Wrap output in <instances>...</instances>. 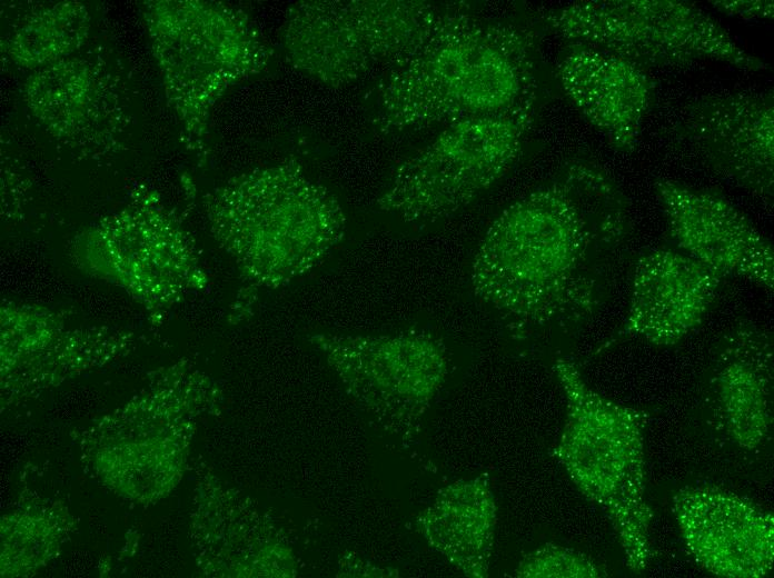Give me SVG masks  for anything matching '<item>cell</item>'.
Segmentation results:
<instances>
[{
  "instance_id": "cell-1",
  "label": "cell",
  "mask_w": 774,
  "mask_h": 578,
  "mask_svg": "<svg viewBox=\"0 0 774 578\" xmlns=\"http://www.w3.org/2000/svg\"><path fill=\"white\" fill-rule=\"evenodd\" d=\"M631 235L617 182L573 161L492 222L472 261L473 291L519 341L568 336L606 303Z\"/></svg>"
},
{
  "instance_id": "cell-2",
  "label": "cell",
  "mask_w": 774,
  "mask_h": 578,
  "mask_svg": "<svg viewBox=\"0 0 774 578\" xmlns=\"http://www.w3.org/2000/svg\"><path fill=\"white\" fill-rule=\"evenodd\" d=\"M534 34L520 27L444 11L425 42L380 84L381 132L494 114L536 97Z\"/></svg>"
},
{
  "instance_id": "cell-3",
  "label": "cell",
  "mask_w": 774,
  "mask_h": 578,
  "mask_svg": "<svg viewBox=\"0 0 774 578\" xmlns=\"http://www.w3.org/2000/svg\"><path fill=\"white\" fill-rule=\"evenodd\" d=\"M204 207L215 239L254 288L276 289L308 273L346 230L337 198L292 159L229 179Z\"/></svg>"
},
{
  "instance_id": "cell-4",
  "label": "cell",
  "mask_w": 774,
  "mask_h": 578,
  "mask_svg": "<svg viewBox=\"0 0 774 578\" xmlns=\"http://www.w3.org/2000/svg\"><path fill=\"white\" fill-rule=\"evenodd\" d=\"M553 370L566 400L555 456L582 495L609 519L625 565L642 572L653 558V514L645 497L648 412L598 393L566 358H556Z\"/></svg>"
},
{
  "instance_id": "cell-5",
  "label": "cell",
  "mask_w": 774,
  "mask_h": 578,
  "mask_svg": "<svg viewBox=\"0 0 774 578\" xmlns=\"http://www.w3.org/2000/svg\"><path fill=\"white\" fill-rule=\"evenodd\" d=\"M181 140L207 158L212 107L234 84L266 69L272 51L242 10L219 1H146L142 10Z\"/></svg>"
},
{
  "instance_id": "cell-6",
  "label": "cell",
  "mask_w": 774,
  "mask_h": 578,
  "mask_svg": "<svg viewBox=\"0 0 774 578\" xmlns=\"http://www.w3.org/2000/svg\"><path fill=\"white\" fill-rule=\"evenodd\" d=\"M444 11L420 0H301L288 8L280 39L294 68L339 87L409 57Z\"/></svg>"
},
{
  "instance_id": "cell-7",
  "label": "cell",
  "mask_w": 774,
  "mask_h": 578,
  "mask_svg": "<svg viewBox=\"0 0 774 578\" xmlns=\"http://www.w3.org/2000/svg\"><path fill=\"white\" fill-rule=\"evenodd\" d=\"M536 97L514 108L447 124L399 165L377 199L405 222H433L466 207L516 163L534 119Z\"/></svg>"
},
{
  "instance_id": "cell-8",
  "label": "cell",
  "mask_w": 774,
  "mask_h": 578,
  "mask_svg": "<svg viewBox=\"0 0 774 578\" xmlns=\"http://www.w3.org/2000/svg\"><path fill=\"white\" fill-rule=\"evenodd\" d=\"M546 26L570 43L618 56L646 70L720 61L747 71L768 64L748 53L717 20L676 0L578 1L549 10Z\"/></svg>"
},
{
  "instance_id": "cell-9",
  "label": "cell",
  "mask_w": 774,
  "mask_h": 578,
  "mask_svg": "<svg viewBox=\"0 0 774 578\" xmlns=\"http://www.w3.org/2000/svg\"><path fill=\"white\" fill-rule=\"evenodd\" d=\"M347 393L385 429L413 436L448 373L445 345L415 330L393 335H316Z\"/></svg>"
},
{
  "instance_id": "cell-10",
  "label": "cell",
  "mask_w": 774,
  "mask_h": 578,
  "mask_svg": "<svg viewBox=\"0 0 774 578\" xmlns=\"http://www.w3.org/2000/svg\"><path fill=\"white\" fill-rule=\"evenodd\" d=\"M774 340L763 326L741 319L713 345L702 376L699 406L725 448L757 457L772 441Z\"/></svg>"
},
{
  "instance_id": "cell-11",
  "label": "cell",
  "mask_w": 774,
  "mask_h": 578,
  "mask_svg": "<svg viewBox=\"0 0 774 578\" xmlns=\"http://www.w3.org/2000/svg\"><path fill=\"white\" fill-rule=\"evenodd\" d=\"M672 132L717 176L773 201L772 90L695 98L683 107Z\"/></svg>"
},
{
  "instance_id": "cell-12",
  "label": "cell",
  "mask_w": 774,
  "mask_h": 578,
  "mask_svg": "<svg viewBox=\"0 0 774 578\" xmlns=\"http://www.w3.org/2000/svg\"><path fill=\"white\" fill-rule=\"evenodd\" d=\"M654 189L674 249L725 279L738 277L773 290L772 242L728 199L664 178L654 181Z\"/></svg>"
},
{
  "instance_id": "cell-13",
  "label": "cell",
  "mask_w": 774,
  "mask_h": 578,
  "mask_svg": "<svg viewBox=\"0 0 774 578\" xmlns=\"http://www.w3.org/2000/svg\"><path fill=\"white\" fill-rule=\"evenodd\" d=\"M672 512L694 560L722 578H763L774 564V516L750 498L713 485L679 488Z\"/></svg>"
},
{
  "instance_id": "cell-14",
  "label": "cell",
  "mask_w": 774,
  "mask_h": 578,
  "mask_svg": "<svg viewBox=\"0 0 774 578\" xmlns=\"http://www.w3.org/2000/svg\"><path fill=\"white\" fill-rule=\"evenodd\" d=\"M724 279L676 249L641 255L633 269L625 320L595 353L631 339L656 347L677 345L703 322Z\"/></svg>"
},
{
  "instance_id": "cell-15",
  "label": "cell",
  "mask_w": 774,
  "mask_h": 578,
  "mask_svg": "<svg viewBox=\"0 0 774 578\" xmlns=\"http://www.w3.org/2000/svg\"><path fill=\"white\" fill-rule=\"evenodd\" d=\"M103 66L72 54L34 70L23 99L40 126L76 148L111 147L125 126L120 97Z\"/></svg>"
},
{
  "instance_id": "cell-16",
  "label": "cell",
  "mask_w": 774,
  "mask_h": 578,
  "mask_svg": "<svg viewBox=\"0 0 774 578\" xmlns=\"http://www.w3.org/2000/svg\"><path fill=\"white\" fill-rule=\"evenodd\" d=\"M559 83L584 118L618 152L638 143L655 84L646 70L613 53L570 43L556 63Z\"/></svg>"
},
{
  "instance_id": "cell-17",
  "label": "cell",
  "mask_w": 774,
  "mask_h": 578,
  "mask_svg": "<svg viewBox=\"0 0 774 578\" xmlns=\"http://www.w3.org/2000/svg\"><path fill=\"white\" fill-rule=\"evenodd\" d=\"M497 506L488 476L453 481L416 518L426 542L469 578L488 576Z\"/></svg>"
},
{
  "instance_id": "cell-18",
  "label": "cell",
  "mask_w": 774,
  "mask_h": 578,
  "mask_svg": "<svg viewBox=\"0 0 774 578\" xmlns=\"http://www.w3.org/2000/svg\"><path fill=\"white\" fill-rule=\"evenodd\" d=\"M89 29L83 3H54L29 16L10 36L6 52L16 64L37 70L71 56L86 42Z\"/></svg>"
},
{
  "instance_id": "cell-19",
  "label": "cell",
  "mask_w": 774,
  "mask_h": 578,
  "mask_svg": "<svg viewBox=\"0 0 774 578\" xmlns=\"http://www.w3.org/2000/svg\"><path fill=\"white\" fill-rule=\"evenodd\" d=\"M513 576L517 578H605L609 574L587 554L546 542L519 559Z\"/></svg>"
},
{
  "instance_id": "cell-20",
  "label": "cell",
  "mask_w": 774,
  "mask_h": 578,
  "mask_svg": "<svg viewBox=\"0 0 774 578\" xmlns=\"http://www.w3.org/2000/svg\"><path fill=\"white\" fill-rule=\"evenodd\" d=\"M712 6L724 14L743 19H767L774 16L772 0H715Z\"/></svg>"
}]
</instances>
